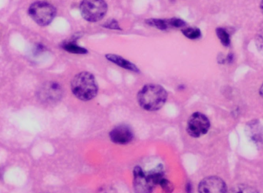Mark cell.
Returning a JSON list of instances; mask_svg holds the SVG:
<instances>
[{
    "label": "cell",
    "instance_id": "obj_18",
    "mask_svg": "<svg viewBox=\"0 0 263 193\" xmlns=\"http://www.w3.org/2000/svg\"><path fill=\"white\" fill-rule=\"evenodd\" d=\"M104 26L105 28H107V29H118V30H121V28L120 27L118 22L115 20H110V21L104 23Z\"/></svg>",
    "mask_w": 263,
    "mask_h": 193
},
{
    "label": "cell",
    "instance_id": "obj_2",
    "mask_svg": "<svg viewBox=\"0 0 263 193\" xmlns=\"http://www.w3.org/2000/svg\"><path fill=\"white\" fill-rule=\"evenodd\" d=\"M164 173L161 165L149 172H145L141 167L134 170V188L137 193H151L157 185L164 179Z\"/></svg>",
    "mask_w": 263,
    "mask_h": 193
},
{
    "label": "cell",
    "instance_id": "obj_3",
    "mask_svg": "<svg viewBox=\"0 0 263 193\" xmlns=\"http://www.w3.org/2000/svg\"><path fill=\"white\" fill-rule=\"evenodd\" d=\"M73 94L80 100H91L98 94V86L93 74L82 72L77 74L71 82Z\"/></svg>",
    "mask_w": 263,
    "mask_h": 193
},
{
    "label": "cell",
    "instance_id": "obj_9",
    "mask_svg": "<svg viewBox=\"0 0 263 193\" xmlns=\"http://www.w3.org/2000/svg\"><path fill=\"white\" fill-rule=\"evenodd\" d=\"M110 137L114 143L125 145L133 140V131L127 125H118L110 131Z\"/></svg>",
    "mask_w": 263,
    "mask_h": 193
},
{
    "label": "cell",
    "instance_id": "obj_1",
    "mask_svg": "<svg viewBox=\"0 0 263 193\" xmlns=\"http://www.w3.org/2000/svg\"><path fill=\"white\" fill-rule=\"evenodd\" d=\"M167 98V93L161 85L147 84L138 94V101L143 109L155 111L161 109Z\"/></svg>",
    "mask_w": 263,
    "mask_h": 193
},
{
    "label": "cell",
    "instance_id": "obj_13",
    "mask_svg": "<svg viewBox=\"0 0 263 193\" xmlns=\"http://www.w3.org/2000/svg\"><path fill=\"white\" fill-rule=\"evenodd\" d=\"M63 47L65 50L73 52V54H84L87 52V49L78 46L75 43H66L63 45Z\"/></svg>",
    "mask_w": 263,
    "mask_h": 193
},
{
    "label": "cell",
    "instance_id": "obj_12",
    "mask_svg": "<svg viewBox=\"0 0 263 193\" xmlns=\"http://www.w3.org/2000/svg\"><path fill=\"white\" fill-rule=\"evenodd\" d=\"M229 193H258L253 187L247 185H238L231 188Z\"/></svg>",
    "mask_w": 263,
    "mask_h": 193
},
{
    "label": "cell",
    "instance_id": "obj_7",
    "mask_svg": "<svg viewBox=\"0 0 263 193\" xmlns=\"http://www.w3.org/2000/svg\"><path fill=\"white\" fill-rule=\"evenodd\" d=\"M209 128L210 121L201 113H194L187 120V131L192 137H201L209 131Z\"/></svg>",
    "mask_w": 263,
    "mask_h": 193
},
{
    "label": "cell",
    "instance_id": "obj_5",
    "mask_svg": "<svg viewBox=\"0 0 263 193\" xmlns=\"http://www.w3.org/2000/svg\"><path fill=\"white\" fill-rule=\"evenodd\" d=\"M29 13L37 24L47 26L54 19L56 9L45 2H36L29 8Z\"/></svg>",
    "mask_w": 263,
    "mask_h": 193
},
{
    "label": "cell",
    "instance_id": "obj_19",
    "mask_svg": "<svg viewBox=\"0 0 263 193\" xmlns=\"http://www.w3.org/2000/svg\"><path fill=\"white\" fill-rule=\"evenodd\" d=\"M2 176H3L2 170L0 169V179H1V178H2Z\"/></svg>",
    "mask_w": 263,
    "mask_h": 193
},
{
    "label": "cell",
    "instance_id": "obj_16",
    "mask_svg": "<svg viewBox=\"0 0 263 193\" xmlns=\"http://www.w3.org/2000/svg\"><path fill=\"white\" fill-rule=\"evenodd\" d=\"M159 185H161L164 193H172L174 189V185L172 182H169L167 179L164 178L160 182Z\"/></svg>",
    "mask_w": 263,
    "mask_h": 193
},
{
    "label": "cell",
    "instance_id": "obj_6",
    "mask_svg": "<svg viewBox=\"0 0 263 193\" xmlns=\"http://www.w3.org/2000/svg\"><path fill=\"white\" fill-rule=\"evenodd\" d=\"M63 92L62 86L58 82H47L38 90L37 97L46 104H54L62 98Z\"/></svg>",
    "mask_w": 263,
    "mask_h": 193
},
{
    "label": "cell",
    "instance_id": "obj_4",
    "mask_svg": "<svg viewBox=\"0 0 263 193\" xmlns=\"http://www.w3.org/2000/svg\"><path fill=\"white\" fill-rule=\"evenodd\" d=\"M80 9L86 20L98 22L107 13V5L104 0H83Z\"/></svg>",
    "mask_w": 263,
    "mask_h": 193
},
{
    "label": "cell",
    "instance_id": "obj_8",
    "mask_svg": "<svg viewBox=\"0 0 263 193\" xmlns=\"http://www.w3.org/2000/svg\"><path fill=\"white\" fill-rule=\"evenodd\" d=\"M199 193H227L226 182L216 176L204 178L198 185Z\"/></svg>",
    "mask_w": 263,
    "mask_h": 193
},
{
    "label": "cell",
    "instance_id": "obj_17",
    "mask_svg": "<svg viewBox=\"0 0 263 193\" xmlns=\"http://www.w3.org/2000/svg\"><path fill=\"white\" fill-rule=\"evenodd\" d=\"M167 21H168L169 25H170V27L180 28L186 25L185 22L183 21L181 19L172 18L170 20H167Z\"/></svg>",
    "mask_w": 263,
    "mask_h": 193
},
{
    "label": "cell",
    "instance_id": "obj_10",
    "mask_svg": "<svg viewBox=\"0 0 263 193\" xmlns=\"http://www.w3.org/2000/svg\"><path fill=\"white\" fill-rule=\"evenodd\" d=\"M106 58L112 63H115V64L118 65V66L124 68V69L134 71V72H139V69L134 63L129 61V60H125L123 57H120V56L115 55V54H107Z\"/></svg>",
    "mask_w": 263,
    "mask_h": 193
},
{
    "label": "cell",
    "instance_id": "obj_14",
    "mask_svg": "<svg viewBox=\"0 0 263 193\" xmlns=\"http://www.w3.org/2000/svg\"><path fill=\"white\" fill-rule=\"evenodd\" d=\"M216 34L224 46H229L230 45V36L226 29H222V28H218L216 29Z\"/></svg>",
    "mask_w": 263,
    "mask_h": 193
},
{
    "label": "cell",
    "instance_id": "obj_15",
    "mask_svg": "<svg viewBox=\"0 0 263 193\" xmlns=\"http://www.w3.org/2000/svg\"><path fill=\"white\" fill-rule=\"evenodd\" d=\"M182 33L191 40L199 38L201 35V31L197 28H187V29H183Z\"/></svg>",
    "mask_w": 263,
    "mask_h": 193
},
{
    "label": "cell",
    "instance_id": "obj_11",
    "mask_svg": "<svg viewBox=\"0 0 263 193\" xmlns=\"http://www.w3.org/2000/svg\"><path fill=\"white\" fill-rule=\"evenodd\" d=\"M146 23L149 26H154L157 29H161V30H166L169 29L170 25H169L167 20H158V19H150V20H146Z\"/></svg>",
    "mask_w": 263,
    "mask_h": 193
}]
</instances>
